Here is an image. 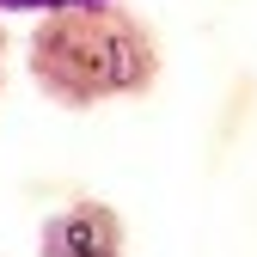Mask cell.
<instances>
[{"instance_id": "obj_1", "label": "cell", "mask_w": 257, "mask_h": 257, "mask_svg": "<svg viewBox=\"0 0 257 257\" xmlns=\"http://www.w3.org/2000/svg\"><path fill=\"white\" fill-rule=\"evenodd\" d=\"M25 74L61 110H98L147 98L166 74V49L128 0H74V7L37 13L25 43Z\"/></svg>"}, {"instance_id": "obj_4", "label": "cell", "mask_w": 257, "mask_h": 257, "mask_svg": "<svg viewBox=\"0 0 257 257\" xmlns=\"http://www.w3.org/2000/svg\"><path fill=\"white\" fill-rule=\"evenodd\" d=\"M0 92H7V25H0Z\"/></svg>"}, {"instance_id": "obj_2", "label": "cell", "mask_w": 257, "mask_h": 257, "mask_svg": "<svg viewBox=\"0 0 257 257\" xmlns=\"http://www.w3.org/2000/svg\"><path fill=\"white\" fill-rule=\"evenodd\" d=\"M37 257H128V227H122V214L110 202L74 196L43 220Z\"/></svg>"}, {"instance_id": "obj_3", "label": "cell", "mask_w": 257, "mask_h": 257, "mask_svg": "<svg viewBox=\"0 0 257 257\" xmlns=\"http://www.w3.org/2000/svg\"><path fill=\"white\" fill-rule=\"evenodd\" d=\"M49 7H74V0H0V13H49Z\"/></svg>"}]
</instances>
